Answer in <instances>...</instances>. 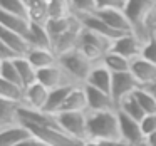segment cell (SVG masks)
<instances>
[{"instance_id":"cell-1","label":"cell","mask_w":156,"mask_h":146,"mask_svg":"<svg viewBox=\"0 0 156 146\" xmlns=\"http://www.w3.org/2000/svg\"><path fill=\"white\" fill-rule=\"evenodd\" d=\"M119 114L118 109L111 111H87V139L108 141L119 139Z\"/></svg>"},{"instance_id":"cell-2","label":"cell","mask_w":156,"mask_h":146,"mask_svg":"<svg viewBox=\"0 0 156 146\" xmlns=\"http://www.w3.org/2000/svg\"><path fill=\"white\" fill-rule=\"evenodd\" d=\"M59 64L71 76V79L74 82L84 84L94 62L89 61L79 49H72V51H67L64 54H59Z\"/></svg>"},{"instance_id":"cell-3","label":"cell","mask_w":156,"mask_h":146,"mask_svg":"<svg viewBox=\"0 0 156 146\" xmlns=\"http://www.w3.org/2000/svg\"><path fill=\"white\" fill-rule=\"evenodd\" d=\"M55 119L59 128L71 138L87 139V112H57Z\"/></svg>"},{"instance_id":"cell-4","label":"cell","mask_w":156,"mask_h":146,"mask_svg":"<svg viewBox=\"0 0 156 146\" xmlns=\"http://www.w3.org/2000/svg\"><path fill=\"white\" fill-rule=\"evenodd\" d=\"M141 86L138 84V81L134 79V76L129 72H118L112 74V86H111V96L116 102V108L119 106V102L122 99L129 98L133 92Z\"/></svg>"},{"instance_id":"cell-5","label":"cell","mask_w":156,"mask_h":146,"mask_svg":"<svg viewBox=\"0 0 156 146\" xmlns=\"http://www.w3.org/2000/svg\"><path fill=\"white\" fill-rule=\"evenodd\" d=\"M143 44H144V42H143L136 34H122L121 37L112 41L109 51L116 52V54H121V55H124V57H128L129 61H133V59L141 55Z\"/></svg>"},{"instance_id":"cell-6","label":"cell","mask_w":156,"mask_h":146,"mask_svg":"<svg viewBox=\"0 0 156 146\" xmlns=\"http://www.w3.org/2000/svg\"><path fill=\"white\" fill-rule=\"evenodd\" d=\"M37 81L49 89H55V87L67 86V84H77V82L72 81L71 76L61 67V64L51 66V67H45V69H39L37 71Z\"/></svg>"},{"instance_id":"cell-7","label":"cell","mask_w":156,"mask_h":146,"mask_svg":"<svg viewBox=\"0 0 156 146\" xmlns=\"http://www.w3.org/2000/svg\"><path fill=\"white\" fill-rule=\"evenodd\" d=\"M118 114H119V133H121L122 141H126L131 146L144 141V133L141 129V123L129 118L126 114H122L119 111H118Z\"/></svg>"},{"instance_id":"cell-8","label":"cell","mask_w":156,"mask_h":146,"mask_svg":"<svg viewBox=\"0 0 156 146\" xmlns=\"http://www.w3.org/2000/svg\"><path fill=\"white\" fill-rule=\"evenodd\" d=\"M84 89H86V96H87V108H89L87 111H111V109H118L111 94L87 84H84Z\"/></svg>"},{"instance_id":"cell-9","label":"cell","mask_w":156,"mask_h":146,"mask_svg":"<svg viewBox=\"0 0 156 146\" xmlns=\"http://www.w3.org/2000/svg\"><path fill=\"white\" fill-rule=\"evenodd\" d=\"M96 14H98L108 25H111L114 30H118L119 34H134L133 24L129 22V19L126 17L124 10L108 9V10H96Z\"/></svg>"},{"instance_id":"cell-10","label":"cell","mask_w":156,"mask_h":146,"mask_svg":"<svg viewBox=\"0 0 156 146\" xmlns=\"http://www.w3.org/2000/svg\"><path fill=\"white\" fill-rule=\"evenodd\" d=\"M76 17L81 20V24H82V27H84V29H89V30L96 32V34H101V35H104V37L111 39V41H114V39H118V37H121V35H122V34H119L118 30H114L111 25L106 24V22L102 20L96 12H94V14L76 15Z\"/></svg>"},{"instance_id":"cell-11","label":"cell","mask_w":156,"mask_h":146,"mask_svg":"<svg viewBox=\"0 0 156 146\" xmlns=\"http://www.w3.org/2000/svg\"><path fill=\"white\" fill-rule=\"evenodd\" d=\"M30 136L34 134L24 123H15L12 126L0 128V146H17Z\"/></svg>"},{"instance_id":"cell-12","label":"cell","mask_w":156,"mask_h":146,"mask_svg":"<svg viewBox=\"0 0 156 146\" xmlns=\"http://www.w3.org/2000/svg\"><path fill=\"white\" fill-rule=\"evenodd\" d=\"M131 74L134 76L138 84L141 87H144V86L156 81V64L146 61L144 57L139 55V57L131 61Z\"/></svg>"},{"instance_id":"cell-13","label":"cell","mask_w":156,"mask_h":146,"mask_svg":"<svg viewBox=\"0 0 156 146\" xmlns=\"http://www.w3.org/2000/svg\"><path fill=\"white\" fill-rule=\"evenodd\" d=\"M84 84L92 86L96 89H101V91L111 94V86H112V72L106 67L104 64L98 62V64L92 66L91 72H89L87 79H86Z\"/></svg>"},{"instance_id":"cell-14","label":"cell","mask_w":156,"mask_h":146,"mask_svg":"<svg viewBox=\"0 0 156 146\" xmlns=\"http://www.w3.org/2000/svg\"><path fill=\"white\" fill-rule=\"evenodd\" d=\"M49 92L51 89L45 87L44 84L41 82H34V84L27 86L25 87V102L24 106L32 109H39V111H44L45 104H47V99H49Z\"/></svg>"},{"instance_id":"cell-15","label":"cell","mask_w":156,"mask_h":146,"mask_svg":"<svg viewBox=\"0 0 156 146\" xmlns=\"http://www.w3.org/2000/svg\"><path fill=\"white\" fill-rule=\"evenodd\" d=\"M0 42L9 45V47L17 52L20 57H25V55L29 54V51L32 49L30 42H29V39L25 37V35H20V34H17V32H12V30H9V29H4V27H0Z\"/></svg>"},{"instance_id":"cell-16","label":"cell","mask_w":156,"mask_h":146,"mask_svg":"<svg viewBox=\"0 0 156 146\" xmlns=\"http://www.w3.org/2000/svg\"><path fill=\"white\" fill-rule=\"evenodd\" d=\"M87 96H86L84 84H79L74 86L59 112H87Z\"/></svg>"},{"instance_id":"cell-17","label":"cell","mask_w":156,"mask_h":146,"mask_svg":"<svg viewBox=\"0 0 156 146\" xmlns=\"http://www.w3.org/2000/svg\"><path fill=\"white\" fill-rule=\"evenodd\" d=\"M25 57L32 62V66H34L37 71L39 69H45V67H51V66L59 64V54L54 51V49L32 47Z\"/></svg>"},{"instance_id":"cell-18","label":"cell","mask_w":156,"mask_h":146,"mask_svg":"<svg viewBox=\"0 0 156 146\" xmlns=\"http://www.w3.org/2000/svg\"><path fill=\"white\" fill-rule=\"evenodd\" d=\"M30 25H32L30 19L19 17V15H12V14H7V12L0 10V27L9 29V30H12V32H17V34H20V35L29 37Z\"/></svg>"},{"instance_id":"cell-19","label":"cell","mask_w":156,"mask_h":146,"mask_svg":"<svg viewBox=\"0 0 156 146\" xmlns=\"http://www.w3.org/2000/svg\"><path fill=\"white\" fill-rule=\"evenodd\" d=\"M74 86H79V84H67V86H61V87L51 89L47 104H45L44 111L49 112V114H57V112L62 109V106H64L67 96L71 94V91L74 89Z\"/></svg>"},{"instance_id":"cell-20","label":"cell","mask_w":156,"mask_h":146,"mask_svg":"<svg viewBox=\"0 0 156 146\" xmlns=\"http://www.w3.org/2000/svg\"><path fill=\"white\" fill-rule=\"evenodd\" d=\"M29 42H30V47H41V49H54V42L52 37L49 34L45 24H37V22H32L30 25V32H29Z\"/></svg>"},{"instance_id":"cell-21","label":"cell","mask_w":156,"mask_h":146,"mask_svg":"<svg viewBox=\"0 0 156 146\" xmlns=\"http://www.w3.org/2000/svg\"><path fill=\"white\" fill-rule=\"evenodd\" d=\"M0 99L24 104L25 102V87L20 84H15V82H9V81L0 79Z\"/></svg>"},{"instance_id":"cell-22","label":"cell","mask_w":156,"mask_h":146,"mask_svg":"<svg viewBox=\"0 0 156 146\" xmlns=\"http://www.w3.org/2000/svg\"><path fill=\"white\" fill-rule=\"evenodd\" d=\"M101 64H104L112 74H118V72H129L131 71V61L128 57L121 54H116L112 51H108L102 57Z\"/></svg>"},{"instance_id":"cell-23","label":"cell","mask_w":156,"mask_h":146,"mask_svg":"<svg viewBox=\"0 0 156 146\" xmlns=\"http://www.w3.org/2000/svg\"><path fill=\"white\" fill-rule=\"evenodd\" d=\"M49 20L55 19H67L74 15V7L71 0H47Z\"/></svg>"},{"instance_id":"cell-24","label":"cell","mask_w":156,"mask_h":146,"mask_svg":"<svg viewBox=\"0 0 156 146\" xmlns=\"http://www.w3.org/2000/svg\"><path fill=\"white\" fill-rule=\"evenodd\" d=\"M22 104L19 102H12V101H5L0 99V128L5 126H12L19 121V108Z\"/></svg>"},{"instance_id":"cell-25","label":"cell","mask_w":156,"mask_h":146,"mask_svg":"<svg viewBox=\"0 0 156 146\" xmlns=\"http://www.w3.org/2000/svg\"><path fill=\"white\" fill-rule=\"evenodd\" d=\"M14 62H15L17 71H19V76H20V79H22L24 87L37 82V69L32 66V62L29 61L27 57H19V59H15Z\"/></svg>"},{"instance_id":"cell-26","label":"cell","mask_w":156,"mask_h":146,"mask_svg":"<svg viewBox=\"0 0 156 146\" xmlns=\"http://www.w3.org/2000/svg\"><path fill=\"white\" fill-rule=\"evenodd\" d=\"M74 22H76V15L67 17V19H55V20H49L47 24H45V27H47L49 34H51V37H52V42H55L57 39H61L62 35H64L66 32L74 25Z\"/></svg>"},{"instance_id":"cell-27","label":"cell","mask_w":156,"mask_h":146,"mask_svg":"<svg viewBox=\"0 0 156 146\" xmlns=\"http://www.w3.org/2000/svg\"><path fill=\"white\" fill-rule=\"evenodd\" d=\"M118 111L122 112V114H126V116H129V118H133V119H136V121H141V119L146 116L144 109L139 106V102L136 101V98L133 94L119 102Z\"/></svg>"},{"instance_id":"cell-28","label":"cell","mask_w":156,"mask_h":146,"mask_svg":"<svg viewBox=\"0 0 156 146\" xmlns=\"http://www.w3.org/2000/svg\"><path fill=\"white\" fill-rule=\"evenodd\" d=\"M0 10L12 15H19V17L30 19L25 0H0Z\"/></svg>"},{"instance_id":"cell-29","label":"cell","mask_w":156,"mask_h":146,"mask_svg":"<svg viewBox=\"0 0 156 146\" xmlns=\"http://www.w3.org/2000/svg\"><path fill=\"white\" fill-rule=\"evenodd\" d=\"M133 96H134L136 101L139 102V106L144 109L146 114H149V112H156V99L153 98V94L146 87H138L134 92H133Z\"/></svg>"},{"instance_id":"cell-30","label":"cell","mask_w":156,"mask_h":146,"mask_svg":"<svg viewBox=\"0 0 156 146\" xmlns=\"http://www.w3.org/2000/svg\"><path fill=\"white\" fill-rule=\"evenodd\" d=\"M0 79L9 82H15V84H22V79L19 76V71L15 67V62L14 61H0Z\"/></svg>"},{"instance_id":"cell-31","label":"cell","mask_w":156,"mask_h":146,"mask_svg":"<svg viewBox=\"0 0 156 146\" xmlns=\"http://www.w3.org/2000/svg\"><path fill=\"white\" fill-rule=\"evenodd\" d=\"M76 15L94 14L98 10V0H71Z\"/></svg>"},{"instance_id":"cell-32","label":"cell","mask_w":156,"mask_h":146,"mask_svg":"<svg viewBox=\"0 0 156 146\" xmlns=\"http://www.w3.org/2000/svg\"><path fill=\"white\" fill-rule=\"evenodd\" d=\"M141 57H144L146 61H149V62H153V64H156V39L153 37V35L144 42V44H143Z\"/></svg>"},{"instance_id":"cell-33","label":"cell","mask_w":156,"mask_h":146,"mask_svg":"<svg viewBox=\"0 0 156 146\" xmlns=\"http://www.w3.org/2000/svg\"><path fill=\"white\" fill-rule=\"evenodd\" d=\"M139 123H141V129H143V133H144V138L149 136L151 133H156V112L146 114Z\"/></svg>"},{"instance_id":"cell-34","label":"cell","mask_w":156,"mask_h":146,"mask_svg":"<svg viewBox=\"0 0 156 146\" xmlns=\"http://www.w3.org/2000/svg\"><path fill=\"white\" fill-rule=\"evenodd\" d=\"M128 0H98V10H108V9H118L124 10Z\"/></svg>"},{"instance_id":"cell-35","label":"cell","mask_w":156,"mask_h":146,"mask_svg":"<svg viewBox=\"0 0 156 146\" xmlns=\"http://www.w3.org/2000/svg\"><path fill=\"white\" fill-rule=\"evenodd\" d=\"M19 57H20V55L15 51H12L9 45L0 42V61H15V59H19Z\"/></svg>"},{"instance_id":"cell-36","label":"cell","mask_w":156,"mask_h":146,"mask_svg":"<svg viewBox=\"0 0 156 146\" xmlns=\"http://www.w3.org/2000/svg\"><path fill=\"white\" fill-rule=\"evenodd\" d=\"M17 146H49L45 141H42L41 138H37V136H30L29 139H25V141H22L20 144Z\"/></svg>"},{"instance_id":"cell-37","label":"cell","mask_w":156,"mask_h":146,"mask_svg":"<svg viewBox=\"0 0 156 146\" xmlns=\"http://www.w3.org/2000/svg\"><path fill=\"white\" fill-rule=\"evenodd\" d=\"M99 143H101V146H131L126 141H122L121 138L119 139H108V141H99Z\"/></svg>"},{"instance_id":"cell-38","label":"cell","mask_w":156,"mask_h":146,"mask_svg":"<svg viewBox=\"0 0 156 146\" xmlns=\"http://www.w3.org/2000/svg\"><path fill=\"white\" fill-rule=\"evenodd\" d=\"M146 143H148L149 146H156V133H151L149 136H146Z\"/></svg>"},{"instance_id":"cell-39","label":"cell","mask_w":156,"mask_h":146,"mask_svg":"<svg viewBox=\"0 0 156 146\" xmlns=\"http://www.w3.org/2000/svg\"><path fill=\"white\" fill-rule=\"evenodd\" d=\"M81 146H101L99 141H94V139H84Z\"/></svg>"},{"instance_id":"cell-40","label":"cell","mask_w":156,"mask_h":146,"mask_svg":"<svg viewBox=\"0 0 156 146\" xmlns=\"http://www.w3.org/2000/svg\"><path fill=\"white\" fill-rule=\"evenodd\" d=\"M144 87L148 89V91L153 94V98L156 99V81H154V82H151V84H148V86H144Z\"/></svg>"},{"instance_id":"cell-41","label":"cell","mask_w":156,"mask_h":146,"mask_svg":"<svg viewBox=\"0 0 156 146\" xmlns=\"http://www.w3.org/2000/svg\"><path fill=\"white\" fill-rule=\"evenodd\" d=\"M134 146H149V144H148V143H146V139H144V141L138 143V144H134Z\"/></svg>"},{"instance_id":"cell-42","label":"cell","mask_w":156,"mask_h":146,"mask_svg":"<svg viewBox=\"0 0 156 146\" xmlns=\"http://www.w3.org/2000/svg\"><path fill=\"white\" fill-rule=\"evenodd\" d=\"M153 37L156 39V27H154V30H153Z\"/></svg>"},{"instance_id":"cell-43","label":"cell","mask_w":156,"mask_h":146,"mask_svg":"<svg viewBox=\"0 0 156 146\" xmlns=\"http://www.w3.org/2000/svg\"><path fill=\"white\" fill-rule=\"evenodd\" d=\"M154 17H156V0H154Z\"/></svg>"}]
</instances>
